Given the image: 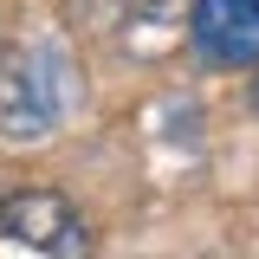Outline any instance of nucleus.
I'll use <instances>...</instances> for the list:
<instances>
[{
	"mask_svg": "<svg viewBox=\"0 0 259 259\" xmlns=\"http://www.w3.org/2000/svg\"><path fill=\"white\" fill-rule=\"evenodd\" d=\"M0 233L46 259H91V233L78 221V207L52 188H7L0 194Z\"/></svg>",
	"mask_w": 259,
	"mask_h": 259,
	"instance_id": "2",
	"label": "nucleus"
},
{
	"mask_svg": "<svg viewBox=\"0 0 259 259\" xmlns=\"http://www.w3.org/2000/svg\"><path fill=\"white\" fill-rule=\"evenodd\" d=\"M253 110H259V78H253Z\"/></svg>",
	"mask_w": 259,
	"mask_h": 259,
	"instance_id": "4",
	"label": "nucleus"
},
{
	"mask_svg": "<svg viewBox=\"0 0 259 259\" xmlns=\"http://www.w3.org/2000/svg\"><path fill=\"white\" fill-rule=\"evenodd\" d=\"M188 39L207 65H259V0H194Z\"/></svg>",
	"mask_w": 259,
	"mask_h": 259,
	"instance_id": "3",
	"label": "nucleus"
},
{
	"mask_svg": "<svg viewBox=\"0 0 259 259\" xmlns=\"http://www.w3.org/2000/svg\"><path fill=\"white\" fill-rule=\"evenodd\" d=\"M65 110H71V65L52 46H20L0 59V130L13 143L52 136Z\"/></svg>",
	"mask_w": 259,
	"mask_h": 259,
	"instance_id": "1",
	"label": "nucleus"
}]
</instances>
